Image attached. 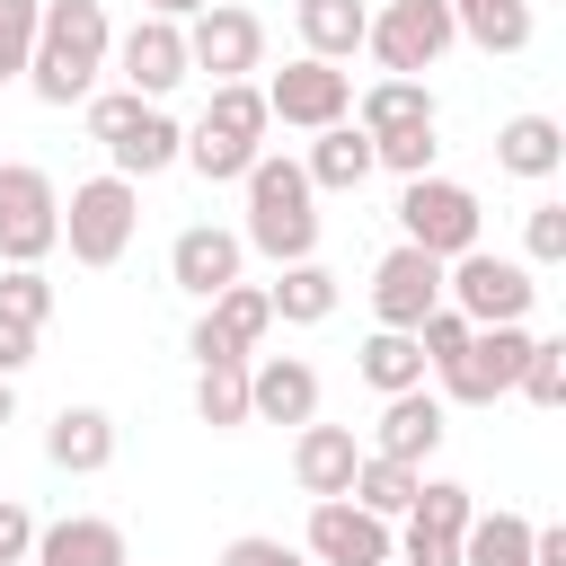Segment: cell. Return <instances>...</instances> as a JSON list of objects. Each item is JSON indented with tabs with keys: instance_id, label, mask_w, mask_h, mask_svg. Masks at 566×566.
Returning <instances> with one entry per match:
<instances>
[{
	"instance_id": "obj_1",
	"label": "cell",
	"mask_w": 566,
	"mask_h": 566,
	"mask_svg": "<svg viewBox=\"0 0 566 566\" xmlns=\"http://www.w3.org/2000/svg\"><path fill=\"white\" fill-rule=\"evenodd\" d=\"M106 53H115L106 0H44V18H35V53H27V88H35L44 106H80V97L97 88Z\"/></svg>"
},
{
	"instance_id": "obj_2",
	"label": "cell",
	"mask_w": 566,
	"mask_h": 566,
	"mask_svg": "<svg viewBox=\"0 0 566 566\" xmlns=\"http://www.w3.org/2000/svg\"><path fill=\"white\" fill-rule=\"evenodd\" d=\"M248 248H265L274 265H301V256H318V186L301 177V159H274V150H256L248 159Z\"/></svg>"
},
{
	"instance_id": "obj_3",
	"label": "cell",
	"mask_w": 566,
	"mask_h": 566,
	"mask_svg": "<svg viewBox=\"0 0 566 566\" xmlns=\"http://www.w3.org/2000/svg\"><path fill=\"white\" fill-rule=\"evenodd\" d=\"M265 88L256 80H212V106L186 124V168L203 177V186H230V177H248V159L265 150Z\"/></svg>"
},
{
	"instance_id": "obj_4",
	"label": "cell",
	"mask_w": 566,
	"mask_h": 566,
	"mask_svg": "<svg viewBox=\"0 0 566 566\" xmlns=\"http://www.w3.org/2000/svg\"><path fill=\"white\" fill-rule=\"evenodd\" d=\"M62 248V195L44 168L0 159V265H44Z\"/></svg>"
},
{
	"instance_id": "obj_5",
	"label": "cell",
	"mask_w": 566,
	"mask_h": 566,
	"mask_svg": "<svg viewBox=\"0 0 566 566\" xmlns=\"http://www.w3.org/2000/svg\"><path fill=\"white\" fill-rule=\"evenodd\" d=\"M133 230H142V195H133V177H88V186H71V203H62V239H71L80 265H115V256L133 248Z\"/></svg>"
},
{
	"instance_id": "obj_6",
	"label": "cell",
	"mask_w": 566,
	"mask_h": 566,
	"mask_svg": "<svg viewBox=\"0 0 566 566\" xmlns=\"http://www.w3.org/2000/svg\"><path fill=\"white\" fill-rule=\"evenodd\" d=\"M363 44L380 53V71H398V80H424L451 44H460V27H451V0H389L371 27H363Z\"/></svg>"
},
{
	"instance_id": "obj_7",
	"label": "cell",
	"mask_w": 566,
	"mask_h": 566,
	"mask_svg": "<svg viewBox=\"0 0 566 566\" xmlns=\"http://www.w3.org/2000/svg\"><path fill=\"white\" fill-rule=\"evenodd\" d=\"M398 230H407V248H424V256H460V248H478V195L469 186H451V177H407V195H398Z\"/></svg>"
},
{
	"instance_id": "obj_8",
	"label": "cell",
	"mask_w": 566,
	"mask_h": 566,
	"mask_svg": "<svg viewBox=\"0 0 566 566\" xmlns=\"http://www.w3.org/2000/svg\"><path fill=\"white\" fill-rule=\"evenodd\" d=\"M531 265H513V256H486V248H460L451 265H442V301L469 318V327H495V318H522L531 310Z\"/></svg>"
},
{
	"instance_id": "obj_9",
	"label": "cell",
	"mask_w": 566,
	"mask_h": 566,
	"mask_svg": "<svg viewBox=\"0 0 566 566\" xmlns=\"http://www.w3.org/2000/svg\"><path fill=\"white\" fill-rule=\"evenodd\" d=\"M522 354H531V327H522V318H495V327H469V345H460L451 363H433V371H442V389H451L460 407H495V398L513 389Z\"/></svg>"
},
{
	"instance_id": "obj_10",
	"label": "cell",
	"mask_w": 566,
	"mask_h": 566,
	"mask_svg": "<svg viewBox=\"0 0 566 566\" xmlns=\"http://www.w3.org/2000/svg\"><path fill=\"white\" fill-rule=\"evenodd\" d=\"M265 115L292 124V133L345 124V115H354V80H345L336 62H318V53H301V62H283V71L265 80Z\"/></svg>"
},
{
	"instance_id": "obj_11",
	"label": "cell",
	"mask_w": 566,
	"mask_h": 566,
	"mask_svg": "<svg viewBox=\"0 0 566 566\" xmlns=\"http://www.w3.org/2000/svg\"><path fill=\"white\" fill-rule=\"evenodd\" d=\"M256 62H265V27H256V9H239V0H212V9H195V18H186V71L248 80Z\"/></svg>"
},
{
	"instance_id": "obj_12",
	"label": "cell",
	"mask_w": 566,
	"mask_h": 566,
	"mask_svg": "<svg viewBox=\"0 0 566 566\" xmlns=\"http://www.w3.org/2000/svg\"><path fill=\"white\" fill-rule=\"evenodd\" d=\"M265 327H274V301H265L256 283H221V292L203 301V318H195L186 354H195V363H248Z\"/></svg>"
},
{
	"instance_id": "obj_13",
	"label": "cell",
	"mask_w": 566,
	"mask_h": 566,
	"mask_svg": "<svg viewBox=\"0 0 566 566\" xmlns=\"http://www.w3.org/2000/svg\"><path fill=\"white\" fill-rule=\"evenodd\" d=\"M106 62L124 71V88H133V97H150V106H159V97H168V88L186 80V27H177V18H150V9H142V18H133V27L115 35V53H106Z\"/></svg>"
},
{
	"instance_id": "obj_14",
	"label": "cell",
	"mask_w": 566,
	"mask_h": 566,
	"mask_svg": "<svg viewBox=\"0 0 566 566\" xmlns=\"http://www.w3.org/2000/svg\"><path fill=\"white\" fill-rule=\"evenodd\" d=\"M310 557H318V566H389L398 539H389V522L363 513L354 495H318V504H310Z\"/></svg>"
},
{
	"instance_id": "obj_15",
	"label": "cell",
	"mask_w": 566,
	"mask_h": 566,
	"mask_svg": "<svg viewBox=\"0 0 566 566\" xmlns=\"http://www.w3.org/2000/svg\"><path fill=\"white\" fill-rule=\"evenodd\" d=\"M433 301H442V256H424V248L398 239V248L371 265V318H380V327H416Z\"/></svg>"
},
{
	"instance_id": "obj_16",
	"label": "cell",
	"mask_w": 566,
	"mask_h": 566,
	"mask_svg": "<svg viewBox=\"0 0 566 566\" xmlns=\"http://www.w3.org/2000/svg\"><path fill=\"white\" fill-rule=\"evenodd\" d=\"M239 265H248V239H239V230L195 221V230H177V239H168V283H177V292H195V301H212L221 283H239Z\"/></svg>"
},
{
	"instance_id": "obj_17",
	"label": "cell",
	"mask_w": 566,
	"mask_h": 566,
	"mask_svg": "<svg viewBox=\"0 0 566 566\" xmlns=\"http://www.w3.org/2000/svg\"><path fill=\"white\" fill-rule=\"evenodd\" d=\"M371 451L424 469V460L442 451V398H433L424 380H416V389H389V398H380V424H371Z\"/></svg>"
},
{
	"instance_id": "obj_18",
	"label": "cell",
	"mask_w": 566,
	"mask_h": 566,
	"mask_svg": "<svg viewBox=\"0 0 566 566\" xmlns=\"http://www.w3.org/2000/svg\"><path fill=\"white\" fill-rule=\"evenodd\" d=\"M318 416V371L301 354H265L248 371V424H310Z\"/></svg>"
},
{
	"instance_id": "obj_19",
	"label": "cell",
	"mask_w": 566,
	"mask_h": 566,
	"mask_svg": "<svg viewBox=\"0 0 566 566\" xmlns=\"http://www.w3.org/2000/svg\"><path fill=\"white\" fill-rule=\"evenodd\" d=\"M354 460H363V442L345 433V424H292V478H301V495L318 504V495H345L354 486Z\"/></svg>"
},
{
	"instance_id": "obj_20",
	"label": "cell",
	"mask_w": 566,
	"mask_h": 566,
	"mask_svg": "<svg viewBox=\"0 0 566 566\" xmlns=\"http://www.w3.org/2000/svg\"><path fill=\"white\" fill-rule=\"evenodd\" d=\"M27 557H35V566H133V548H124V531H115L106 513H71V522H44Z\"/></svg>"
},
{
	"instance_id": "obj_21",
	"label": "cell",
	"mask_w": 566,
	"mask_h": 566,
	"mask_svg": "<svg viewBox=\"0 0 566 566\" xmlns=\"http://www.w3.org/2000/svg\"><path fill=\"white\" fill-rule=\"evenodd\" d=\"M44 460L71 469V478H97V469L115 460V416H106V407H62V416L44 424Z\"/></svg>"
},
{
	"instance_id": "obj_22",
	"label": "cell",
	"mask_w": 566,
	"mask_h": 566,
	"mask_svg": "<svg viewBox=\"0 0 566 566\" xmlns=\"http://www.w3.org/2000/svg\"><path fill=\"white\" fill-rule=\"evenodd\" d=\"M301 177H310L318 195H363V177H371V133H363V124H318Z\"/></svg>"
},
{
	"instance_id": "obj_23",
	"label": "cell",
	"mask_w": 566,
	"mask_h": 566,
	"mask_svg": "<svg viewBox=\"0 0 566 566\" xmlns=\"http://www.w3.org/2000/svg\"><path fill=\"white\" fill-rule=\"evenodd\" d=\"M177 150H186V124H177V115H159V106H142V115L106 142L115 177H159V168H177Z\"/></svg>"
},
{
	"instance_id": "obj_24",
	"label": "cell",
	"mask_w": 566,
	"mask_h": 566,
	"mask_svg": "<svg viewBox=\"0 0 566 566\" xmlns=\"http://www.w3.org/2000/svg\"><path fill=\"white\" fill-rule=\"evenodd\" d=\"M354 124H363L371 142H380V133H407V124H433V88L389 71V80H371V88L354 97Z\"/></svg>"
},
{
	"instance_id": "obj_25",
	"label": "cell",
	"mask_w": 566,
	"mask_h": 566,
	"mask_svg": "<svg viewBox=\"0 0 566 566\" xmlns=\"http://www.w3.org/2000/svg\"><path fill=\"white\" fill-rule=\"evenodd\" d=\"M557 159H566L557 115H513V124L495 133V168H504V177H557Z\"/></svg>"
},
{
	"instance_id": "obj_26",
	"label": "cell",
	"mask_w": 566,
	"mask_h": 566,
	"mask_svg": "<svg viewBox=\"0 0 566 566\" xmlns=\"http://www.w3.org/2000/svg\"><path fill=\"white\" fill-rule=\"evenodd\" d=\"M265 301L283 327H318V318H336V274L318 256H301V265H283V283H265Z\"/></svg>"
},
{
	"instance_id": "obj_27",
	"label": "cell",
	"mask_w": 566,
	"mask_h": 566,
	"mask_svg": "<svg viewBox=\"0 0 566 566\" xmlns=\"http://www.w3.org/2000/svg\"><path fill=\"white\" fill-rule=\"evenodd\" d=\"M292 18H301V44H310L318 62L363 53V27H371V9H363V0H301Z\"/></svg>"
},
{
	"instance_id": "obj_28",
	"label": "cell",
	"mask_w": 566,
	"mask_h": 566,
	"mask_svg": "<svg viewBox=\"0 0 566 566\" xmlns=\"http://www.w3.org/2000/svg\"><path fill=\"white\" fill-rule=\"evenodd\" d=\"M354 363H363V380H371L380 398H389V389H416V380H424V345H416V327H371Z\"/></svg>"
},
{
	"instance_id": "obj_29",
	"label": "cell",
	"mask_w": 566,
	"mask_h": 566,
	"mask_svg": "<svg viewBox=\"0 0 566 566\" xmlns=\"http://www.w3.org/2000/svg\"><path fill=\"white\" fill-rule=\"evenodd\" d=\"M416 478H424V469H407V460H380V451H363V460H354V486H345V495H354L363 513H380V522H407V504H416Z\"/></svg>"
},
{
	"instance_id": "obj_30",
	"label": "cell",
	"mask_w": 566,
	"mask_h": 566,
	"mask_svg": "<svg viewBox=\"0 0 566 566\" xmlns=\"http://www.w3.org/2000/svg\"><path fill=\"white\" fill-rule=\"evenodd\" d=\"M451 27L486 53H522L531 44V0H451Z\"/></svg>"
},
{
	"instance_id": "obj_31",
	"label": "cell",
	"mask_w": 566,
	"mask_h": 566,
	"mask_svg": "<svg viewBox=\"0 0 566 566\" xmlns=\"http://www.w3.org/2000/svg\"><path fill=\"white\" fill-rule=\"evenodd\" d=\"M460 566H531V522L522 513H469Z\"/></svg>"
},
{
	"instance_id": "obj_32",
	"label": "cell",
	"mask_w": 566,
	"mask_h": 566,
	"mask_svg": "<svg viewBox=\"0 0 566 566\" xmlns=\"http://www.w3.org/2000/svg\"><path fill=\"white\" fill-rule=\"evenodd\" d=\"M195 416L212 433H239L248 424V363H195Z\"/></svg>"
},
{
	"instance_id": "obj_33",
	"label": "cell",
	"mask_w": 566,
	"mask_h": 566,
	"mask_svg": "<svg viewBox=\"0 0 566 566\" xmlns=\"http://www.w3.org/2000/svg\"><path fill=\"white\" fill-rule=\"evenodd\" d=\"M469 513H478V495L460 486V478H416V504H407V522H424V531H469Z\"/></svg>"
},
{
	"instance_id": "obj_34",
	"label": "cell",
	"mask_w": 566,
	"mask_h": 566,
	"mask_svg": "<svg viewBox=\"0 0 566 566\" xmlns=\"http://www.w3.org/2000/svg\"><path fill=\"white\" fill-rule=\"evenodd\" d=\"M513 389H522L531 407H566V345H557V336H531V354H522Z\"/></svg>"
},
{
	"instance_id": "obj_35",
	"label": "cell",
	"mask_w": 566,
	"mask_h": 566,
	"mask_svg": "<svg viewBox=\"0 0 566 566\" xmlns=\"http://www.w3.org/2000/svg\"><path fill=\"white\" fill-rule=\"evenodd\" d=\"M0 318H18V327H44V318H53L44 265H9V274H0Z\"/></svg>"
},
{
	"instance_id": "obj_36",
	"label": "cell",
	"mask_w": 566,
	"mask_h": 566,
	"mask_svg": "<svg viewBox=\"0 0 566 566\" xmlns=\"http://www.w3.org/2000/svg\"><path fill=\"white\" fill-rule=\"evenodd\" d=\"M35 18H44V0H0V80H27V53H35Z\"/></svg>"
},
{
	"instance_id": "obj_37",
	"label": "cell",
	"mask_w": 566,
	"mask_h": 566,
	"mask_svg": "<svg viewBox=\"0 0 566 566\" xmlns=\"http://www.w3.org/2000/svg\"><path fill=\"white\" fill-rule=\"evenodd\" d=\"M433 150H442V142H433V124H407V133H380V142H371V168L424 177V168H433Z\"/></svg>"
},
{
	"instance_id": "obj_38",
	"label": "cell",
	"mask_w": 566,
	"mask_h": 566,
	"mask_svg": "<svg viewBox=\"0 0 566 566\" xmlns=\"http://www.w3.org/2000/svg\"><path fill=\"white\" fill-rule=\"evenodd\" d=\"M522 248H531V265H566V203H557V195H539V203H531Z\"/></svg>"
},
{
	"instance_id": "obj_39",
	"label": "cell",
	"mask_w": 566,
	"mask_h": 566,
	"mask_svg": "<svg viewBox=\"0 0 566 566\" xmlns=\"http://www.w3.org/2000/svg\"><path fill=\"white\" fill-rule=\"evenodd\" d=\"M80 106H88V142H115V133H124V124H133L150 97H133V88H106V97H80Z\"/></svg>"
},
{
	"instance_id": "obj_40",
	"label": "cell",
	"mask_w": 566,
	"mask_h": 566,
	"mask_svg": "<svg viewBox=\"0 0 566 566\" xmlns=\"http://www.w3.org/2000/svg\"><path fill=\"white\" fill-rule=\"evenodd\" d=\"M398 566H460V539H451V531H424V522H407V539H398Z\"/></svg>"
},
{
	"instance_id": "obj_41",
	"label": "cell",
	"mask_w": 566,
	"mask_h": 566,
	"mask_svg": "<svg viewBox=\"0 0 566 566\" xmlns=\"http://www.w3.org/2000/svg\"><path fill=\"white\" fill-rule=\"evenodd\" d=\"M27 548H35V513L18 495H0V566H27Z\"/></svg>"
},
{
	"instance_id": "obj_42",
	"label": "cell",
	"mask_w": 566,
	"mask_h": 566,
	"mask_svg": "<svg viewBox=\"0 0 566 566\" xmlns=\"http://www.w3.org/2000/svg\"><path fill=\"white\" fill-rule=\"evenodd\" d=\"M212 566H292V548H283V539H265V531H248V539H230Z\"/></svg>"
},
{
	"instance_id": "obj_43",
	"label": "cell",
	"mask_w": 566,
	"mask_h": 566,
	"mask_svg": "<svg viewBox=\"0 0 566 566\" xmlns=\"http://www.w3.org/2000/svg\"><path fill=\"white\" fill-rule=\"evenodd\" d=\"M35 363V327H18V318H0V380H18Z\"/></svg>"
},
{
	"instance_id": "obj_44",
	"label": "cell",
	"mask_w": 566,
	"mask_h": 566,
	"mask_svg": "<svg viewBox=\"0 0 566 566\" xmlns=\"http://www.w3.org/2000/svg\"><path fill=\"white\" fill-rule=\"evenodd\" d=\"M142 9H150V18H177V27H186V18H195V9H212V0H142Z\"/></svg>"
},
{
	"instance_id": "obj_45",
	"label": "cell",
	"mask_w": 566,
	"mask_h": 566,
	"mask_svg": "<svg viewBox=\"0 0 566 566\" xmlns=\"http://www.w3.org/2000/svg\"><path fill=\"white\" fill-rule=\"evenodd\" d=\"M9 416H18V389H9V380H0V424H9Z\"/></svg>"
},
{
	"instance_id": "obj_46",
	"label": "cell",
	"mask_w": 566,
	"mask_h": 566,
	"mask_svg": "<svg viewBox=\"0 0 566 566\" xmlns=\"http://www.w3.org/2000/svg\"><path fill=\"white\" fill-rule=\"evenodd\" d=\"M292 566H301V557H292Z\"/></svg>"
},
{
	"instance_id": "obj_47",
	"label": "cell",
	"mask_w": 566,
	"mask_h": 566,
	"mask_svg": "<svg viewBox=\"0 0 566 566\" xmlns=\"http://www.w3.org/2000/svg\"><path fill=\"white\" fill-rule=\"evenodd\" d=\"M389 566H398V557H389Z\"/></svg>"
}]
</instances>
